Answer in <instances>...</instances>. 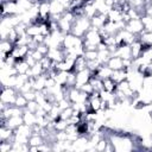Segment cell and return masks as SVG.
<instances>
[{
	"label": "cell",
	"mask_w": 152,
	"mask_h": 152,
	"mask_svg": "<svg viewBox=\"0 0 152 152\" xmlns=\"http://www.w3.org/2000/svg\"><path fill=\"white\" fill-rule=\"evenodd\" d=\"M91 27V23L90 19L87 17H81V18H76V20L72 24L71 31L70 33H72L76 37L83 38V36L86 34V32Z\"/></svg>",
	"instance_id": "6da1fadb"
},
{
	"label": "cell",
	"mask_w": 152,
	"mask_h": 152,
	"mask_svg": "<svg viewBox=\"0 0 152 152\" xmlns=\"http://www.w3.org/2000/svg\"><path fill=\"white\" fill-rule=\"evenodd\" d=\"M19 94V91L13 88V87H1V96H0V101L6 103L7 106L14 104L15 102V97Z\"/></svg>",
	"instance_id": "7a4b0ae2"
},
{
	"label": "cell",
	"mask_w": 152,
	"mask_h": 152,
	"mask_svg": "<svg viewBox=\"0 0 152 152\" xmlns=\"http://www.w3.org/2000/svg\"><path fill=\"white\" fill-rule=\"evenodd\" d=\"M83 46V39L80 37L74 36L72 33H66L63 39V48L64 49H76Z\"/></svg>",
	"instance_id": "3957f363"
},
{
	"label": "cell",
	"mask_w": 152,
	"mask_h": 152,
	"mask_svg": "<svg viewBox=\"0 0 152 152\" xmlns=\"http://www.w3.org/2000/svg\"><path fill=\"white\" fill-rule=\"evenodd\" d=\"M90 77H91V71L88 68L84 69V70H81V71L76 72V84H75V88L81 89V87L83 84H86V83L89 82Z\"/></svg>",
	"instance_id": "277c9868"
},
{
	"label": "cell",
	"mask_w": 152,
	"mask_h": 152,
	"mask_svg": "<svg viewBox=\"0 0 152 152\" xmlns=\"http://www.w3.org/2000/svg\"><path fill=\"white\" fill-rule=\"evenodd\" d=\"M126 30H128L129 32H132V33H134V34H140L144 30H145V27H144V24H142V21H141V19H131L127 24H126V27H125Z\"/></svg>",
	"instance_id": "5b68a950"
},
{
	"label": "cell",
	"mask_w": 152,
	"mask_h": 152,
	"mask_svg": "<svg viewBox=\"0 0 152 152\" xmlns=\"http://www.w3.org/2000/svg\"><path fill=\"white\" fill-rule=\"evenodd\" d=\"M0 141L14 142V129H12L7 126H1V128H0Z\"/></svg>",
	"instance_id": "8992f818"
},
{
	"label": "cell",
	"mask_w": 152,
	"mask_h": 152,
	"mask_svg": "<svg viewBox=\"0 0 152 152\" xmlns=\"http://www.w3.org/2000/svg\"><path fill=\"white\" fill-rule=\"evenodd\" d=\"M113 56H118L122 59H128L132 58V50H131V45H124V46H119L116 49V51L114 52Z\"/></svg>",
	"instance_id": "52a82bcc"
},
{
	"label": "cell",
	"mask_w": 152,
	"mask_h": 152,
	"mask_svg": "<svg viewBox=\"0 0 152 152\" xmlns=\"http://www.w3.org/2000/svg\"><path fill=\"white\" fill-rule=\"evenodd\" d=\"M21 124H24V120H23V115H14V116H10L7 120H6V124L5 126L12 128V129H15L18 128Z\"/></svg>",
	"instance_id": "ba28073f"
},
{
	"label": "cell",
	"mask_w": 152,
	"mask_h": 152,
	"mask_svg": "<svg viewBox=\"0 0 152 152\" xmlns=\"http://www.w3.org/2000/svg\"><path fill=\"white\" fill-rule=\"evenodd\" d=\"M107 65L112 69V70H120L124 69V62L122 58L118 57V56H112L109 58V61L107 62Z\"/></svg>",
	"instance_id": "9c48e42d"
},
{
	"label": "cell",
	"mask_w": 152,
	"mask_h": 152,
	"mask_svg": "<svg viewBox=\"0 0 152 152\" xmlns=\"http://www.w3.org/2000/svg\"><path fill=\"white\" fill-rule=\"evenodd\" d=\"M65 7L59 2V0L50 1V13L51 14H63L65 12Z\"/></svg>",
	"instance_id": "30bf717a"
},
{
	"label": "cell",
	"mask_w": 152,
	"mask_h": 152,
	"mask_svg": "<svg viewBox=\"0 0 152 152\" xmlns=\"http://www.w3.org/2000/svg\"><path fill=\"white\" fill-rule=\"evenodd\" d=\"M23 120H24V124H26L28 126H33L34 124H37V115H36V113H32L27 109H24Z\"/></svg>",
	"instance_id": "8fae6325"
},
{
	"label": "cell",
	"mask_w": 152,
	"mask_h": 152,
	"mask_svg": "<svg viewBox=\"0 0 152 152\" xmlns=\"http://www.w3.org/2000/svg\"><path fill=\"white\" fill-rule=\"evenodd\" d=\"M107 19L109 21H113V23H116V21H120L122 20V12L116 10V8H110L108 12H107Z\"/></svg>",
	"instance_id": "7c38bea8"
},
{
	"label": "cell",
	"mask_w": 152,
	"mask_h": 152,
	"mask_svg": "<svg viewBox=\"0 0 152 152\" xmlns=\"http://www.w3.org/2000/svg\"><path fill=\"white\" fill-rule=\"evenodd\" d=\"M112 52L106 49V50H97V61L101 63V65L107 64V62L109 61V58L112 57Z\"/></svg>",
	"instance_id": "4fadbf2b"
},
{
	"label": "cell",
	"mask_w": 152,
	"mask_h": 152,
	"mask_svg": "<svg viewBox=\"0 0 152 152\" xmlns=\"http://www.w3.org/2000/svg\"><path fill=\"white\" fill-rule=\"evenodd\" d=\"M58 26H59V31L63 32L64 34H66V33H70L71 27H72V23L69 21V20H66V19H64V18L62 17V18L58 20Z\"/></svg>",
	"instance_id": "5bb4252c"
},
{
	"label": "cell",
	"mask_w": 152,
	"mask_h": 152,
	"mask_svg": "<svg viewBox=\"0 0 152 152\" xmlns=\"http://www.w3.org/2000/svg\"><path fill=\"white\" fill-rule=\"evenodd\" d=\"M14 44L12 42H10L8 39H1V44H0V51L2 53H7V55H11L13 49H14Z\"/></svg>",
	"instance_id": "9a60e30c"
},
{
	"label": "cell",
	"mask_w": 152,
	"mask_h": 152,
	"mask_svg": "<svg viewBox=\"0 0 152 152\" xmlns=\"http://www.w3.org/2000/svg\"><path fill=\"white\" fill-rule=\"evenodd\" d=\"M103 89L109 91V93H115L116 88H118V83L112 78V77H108V78H103Z\"/></svg>",
	"instance_id": "2e32d148"
},
{
	"label": "cell",
	"mask_w": 152,
	"mask_h": 152,
	"mask_svg": "<svg viewBox=\"0 0 152 152\" xmlns=\"http://www.w3.org/2000/svg\"><path fill=\"white\" fill-rule=\"evenodd\" d=\"M87 69V59L84 58V56H78L75 59V65H74V71L78 72L81 70Z\"/></svg>",
	"instance_id": "e0dca14e"
},
{
	"label": "cell",
	"mask_w": 152,
	"mask_h": 152,
	"mask_svg": "<svg viewBox=\"0 0 152 152\" xmlns=\"http://www.w3.org/2000/svg\"><path fill=\"white\" fill-rule=\"evenodd\" d=\"M112 74H113V70L107 65V64H104V65H101L100 68H99V70H97V76L100 77V78H108V77H112Z\"/></svg>",
	"instance_id": "ac0fdd59"
},
{
	"label": "cell",
	"mask_w": 152,
	"mask_h": 152,
	"mask_svg": "<svg viewBox=\"0 0 152 152\" xmlns=\"http://www.w3.org/2000/svg\"><path fill=\"white\" fill-rule=\"evenodd\" d=\"M44 142H45V139L39 133H32V135L28 139V145L30 146H39Z\"/></svg>",
	"instance_id": "d6986e66"
},
{
	"label": "cell",
	"mask_w": 152,
	"mask_h": 152,
	"mask_svg": "<svg viewBox=\"0 0 152 152\" xmlns=\"http://www.w3.org/2000/svg\"><path fill=\"white\" fill-rule=\"evenodd\" d=\"M112 78H113L116 83H119V82H121V81H124V80H126V78H127V71H126L125 69L113 70Z\"/></svg>",
	"instance_id": "ffe728a7"
},
{
	"label": "cell",
	"mask_w": 152,
	"mask_h": 152,
	"mask_svg": "<svg viewBox=\"0 0 152 152\" xmlns=\"http://www.w3.org/2000/svg\"><path fill=\"white\" fill-rule=\"evenodd\" d=\"M138 39H139L141 43L152 46V32H151V31H145V30H144L140 34H138Z\"/></svg>",
	"instance_id": "44dd1931"
},
{
	"label": "cell",
	"mask_w": 152,
	"mask_h": 152,
	"mask_svg": "<svg viewBox=\"0 0 152 152\" xmlns=\"http://www.w3.org/2000/svg\"><path fill=\"white\" fill-rule=\"evenodd\" d=\"M40 33H42V28H40V25H38V24H31L26 28V34L30 37H34Z\"/></svg>",
	"instance_id": "7402d4cb"
},
{
	"label": "cell",
	"mask_w": 152,
	"mask_h": 152,
	"mask_svg": "<svg viewBox=\"0 0 152 152\" xmlns=\"http://www.w3.org/2000/svg\"><path fill=\"white\" fill-rule=\"evenodd\" d=\"M27 103H28V101H27V99L24 96V94L19 93V94L17 95V97H15V102H14V104H15L17 107L21 108V109H25L26 106H27Z\"/></svg>",
	"instance_id": "603a6c76"
},
{
	"label": "cell",
	"mask_w": 152,
	"mask_h": 152,
	"mask_svg": "<svg viewBox=\"0 0 152 152\" xmlns=\"http://www.w3.org/2000/svg\"><path fill=\"white\" fill-rule=\"evenodd\" d=\"M14 66H15V69H17V71H18V74H19V75H26V72H27V71H28V69L31 68V66L27 64V62H26V61H23V62H20V63H18V64H15Z\"/></svg>",
	"instance_id": "cb8c5ba5"
},
{
	"label": "cell",
	"mask_w": 152,
	"mask_h": 152,
	"mask_svg": "<svg viewBox=\"0 0 152 152\" xmlns=\"http://www.w3.org/2000/svg\"><path fill=\"white\" fill-rule=\"evenodd\" d=\"M68 71H58L55 80H56V83L59 84V86H63V84H66V80H68Z\"/></svg>",
	"instance_id": "d4e9b609"
},
{
	"label": "cell",
	"mask_w": 152,
	"mask_h": 152,
	"mask_svg": "<svg viewBox=\"0 0 152 152\" xmlns=\"http://www.w3.org/2000/svg\"><path fill=\"white\" fill-rule=\"evenodd\" d=\"M142 24H144V27H145V31H151L152 32V17H148V15H144L140 18Z\"/></svg>",
	"instance_id": "484cf974"
},
{
	"label": "cell",
	"mask_w": 152,
	"mask_h": 152,
	"mask_svg": "<svg viewBox=\"0 0 152 152\" xmlns=\"http://www.w3.org/2000/svg\"><path fill=\"white\" fill-rule=\"evenodd\" d=\"M39 63L42 64V66H43V69H44V71H48V70H50L51 69V65H52V61L48 57V56H44L40 61H39Z\"/></svg>",
	"instance_id": "4316f807"
},
{
	"label": "cell",
	"mask_w": 152,
	"mask_h": 152,
	"mask_svg": "<svg viewBox=\"0 0 152 152\" xmlns=\"http://www.w3.org/2000/svg\"><path fill=\"white\" fill-rule=\"evenodd\" d=\"M74 108H72V106H70V107H68V108H65V109H63L62 112H61V119H63V120H68L72 114H74Z\"/></svg>",
	"instance_id": "83f0119b"
},
{
	"label": "cell",
	"mask_w": 152,
	"mask_h": 152,
	"mask_svg": "<svg viewBox=\"0 0 152 152\" xmlns=\"http://www.w3.org/2000/svg\"><path fill=\"white\" fill-rule=\"evenodd\" d=\"M84 58L87 61H93V59H97V50H86L83 53Z\"/></svg>",
	"instance_id": "f1b7e54d"
},
{
	"label": "cell",
	"mask_w": 152,
	"mask_h": 152,
	"mask_svg": "<svg viewBox=\"0 0 152 152\" xmlns=\"http://www.w3.org/2000/svg\"><path fill=\"white\" fill-rule=\"evenodd\" d=\"M39 107H40V104H39L36 100H32V101H28V103H27V106H26L25 109H27V110H30V112H32V113H36Z\"/></svg>",
	"instance_id": "f546056e"
},
{
	"label": "cell",
	"mask_w": 152,
	"mask_h": 152,
	"mask_svg": "<svg viewBox=\"0 0 152 152\" xmlns=\"http://www.w3.org/2000/svg\"><path fill=\"white\" fill-rule=\"evenodd\" d=\"M13 142L11 141H0V152H11Z\"/></svg>",
	"instance_id": "4dcf8cb0"
},
{
	"label": "cell",
	"mask_w": 152,
	"mask_h": 152,
	"mask_svg": "<svg viewBox=\"0 0 152 152\" xmlns=\"http://www.w3.org/2000/svg\"><path fill=\"white\" fill-rule=\"evenodd\" d=\"M131 86H129V81L126 78V80H124V81H121V82H119L118 83V90H121V91H126L128 88H129Z\"/></svg>",
	"instance_id": "1f68e13d"
},
{
	"label": "cell",
	"mask_w": 152,
	"mask_h": 152,
	"mask_svg": "<svg viewBox=\"0 0 152 152\" xmlns=\"http://www.w3.org/2000/svg\"><path fill=\"white\" fill-rule=\"evenodd\" d=\"M81 90L82 91H84L86 94H88V95H91L93 93H94V88H93V86L88 82V83H86V84H83L82 87H81Z\"/></svg>",
	"instance_id": "d6a6232c"
},
{
	"label": "cell",
	"mask_w": 152,
	"mask_h": 152,
	"mask_svg": "<svg viewBox=\"0 0 152 152\" xmlns=\"http://www.w3.org/2000/svg\"><path fill=\"white\" fill-rule=\"evenodd\" d=\"M37 50H38L39 52H42L44 56H46V55H48V52H49V50H50V48H49L45 43H42V44H39V45H38Z\"/></svg>",
	"instance_id": "836d02e7"
},
{
	"label": "cell",
	"mask_w": 152,
	"mask_h": 152,
	"mask_svg": "<svg viewBox=\"0 0 152 152\" xmlns=\"http://www.w3.org/2000/svg\"><path fill=\"white\" fill-rule=\"evenodd\" d=\"M36 95H37V91H36L34 89H32V90H30V91H27V93L24 94V96L27 99V101L36 100Z\"/></svg>",
	"instance_id": "e575fe53"
},
{
	"label": "cell",
	"mask_w": 152,
	"mask_h": 152,
	"mask_svg": "<svg viewBox=\"0 0 152 152\" xmlns=\"http://www.w3.org/2000/svg\"><path fill=\"white\" fill-rule=\"evenodd\" d=\"M31 56H32V57L36 59V62H39V61H40V59L44 57V55H43L42 52H39L38 50H34V51H32V52H31Z\"/></svg>",
	"instance_id": "d590c367"
},
{
	"label": "cell",
	"mask_w": 152,
	"mask_h": 152,
	"mask_svg": "<svg viewBox=\"0 0 152 152\" xmlns=\"http://www.w3.org/2000/svg\"><path fill=\"white\" fill-rule=\"evenodd\" d=\"M25 61L27 62V64H28L30 66H33V65L37 63V62H36V59H34V58H33L31 55H27V56L25 57Z\"/></svg>",
	"instance_id": "8d00e7d4"
}]
</instances>
